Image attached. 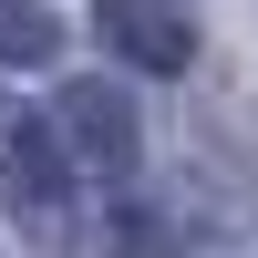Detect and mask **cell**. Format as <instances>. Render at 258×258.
I'll list each match as a JSON object with an SVG mask.
<instances>
[{
    "mask_svg": "<svg viewBox=\"0 0 258 258\" xmlns=\"http://www.w3.org/2000/svg\"><path fill=\"white\" fill-rule=\"evenodd\" d=\"M103 41H114L124 62H145V73H186L197 62V21L176 11V0H103Z\"/></svg>",
    "mask_w": 258,
    "mask_h": 258,
    "instance_id": "obj_3",
    "label": "cell"
},
{
    "mask_svg": "<svg viewBox=\"0 0 258 258\" xmlns=\"http://www.w3.org/2000/svg\"><path fill=\"white\" fill-rule=\"evenodd\" d=\"M0 207L31 227H62V207H73V176H62L52 135H41V114H21V103H0Z\"/></svg>",
    "mask_w": 258,
    "mask_h": 258,
    "instance_id": "obj_2",
    "label": "cell"
},
{
    "mask_svg": "<svg viewBox=\"0 0 258 258\" xmlns=\"http://www.w3.org/2000/svg\"><path fill=\"white\" fill-rule=\"evenodd\" d=\"M41 135H52V155H62L73 186H135V165H145L135 103L114 83H62V103L41 114Z\"/></svg>",
    "mask_w": 258,
    "mask_h": 258,
    "instance_id": "obj_1",
    "label": "cell"
},
{
    "mask_svg": "<svg viewBox=\"0 0 258 258\" xmlns=\"http://www.w3.org/2000/svg\"><path fill=\"white\" fill-rule=\"evenodd\" d=\"M0 62H21V73L62 62V21L41 11V0H0Z\"/></svg>",
    "mask_w": 258,
    "mask_h": 258,
    "instance_id": "obj_4",
    "label": "cell"
}]
</instances>
